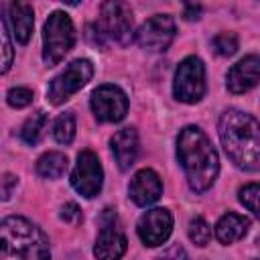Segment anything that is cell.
Instances as JSON below:
<instances>
[{"label":"cell","instance_id":"8fae6325","mask_svg":"<svg viewBox=\"0 0 260 260\" xmlns=\"http://www.w3.org/2000/svg\"><path fill=\"white\" fill-rule=\"evenodd\" d=\"M175 39V20L169 14H154L136 30V43L148 51H165Z\"/></svg>","mask_w":260,"mask_h":260},{"label":"cell","instance_id":"9c48e42d","mask_svg":"<svg viewBox=\"0 0 260 260\" xmlns=\"http://www.w3.org/2000/svg\"><path fill=\"white\" fill-rule=\"evenodd\" d=\"M71 185L73 189L83 197H95L104 185V171L100 165V158L91 150H81L77 154L75 169L71 173Z\"/></svg>","mask_w":260,"mask_h":260},{"label":"cell","instance_id":"ffe728a7","mask_svg":"<svg viewBox=\"0 0 260 260\" xmlns=\"http://www.w3.org/2000/svg\"><path fill=\"white\" fill-rule=\"evenodd\" d=\"M53 134H55V140L61 142V144H71L73 142V138H75V116H73V112H65L55 120Z\"/></svg>","mask_w":260,"mask_h":260},{"label":"cell","instance_id":"2e32d148","mask_svg":"<svg viewBox=\"0 0 260 260\" xmlns=\"http://www.w3.org/2000/svg\"><path fill=\"white\" fill-rule=\"evenodd\" d=\"M6 20L12 26V35L18 43L26 45L30 35H32V24H35V12L32 6L26 2H12L8 4V16Z\"/></svg>","mask_w":260,"mask_h":260},{"label":"cell","instance_id":"3957f363","mask_svg":"<svg viewBox=\"0 0 260 260\" xmlns=\"http://www.w3.org/2000/svg\"><path fill=\"white\" fill-rule=\"evenodd\" d=\"M0 238V260H51L47 236L24 217H4Z\"/></svg>","mask_w":260,"mask_h":260},{"label":"cell","instance_id":"7402d4cb","mask_svg":"<svg viewBox=\"0 0 260 260\" xmlns=\"http://www.w3.org/2000/svg\"><path fill=\"white\" fill-rule=\"evenodd\" d=\"M240 201L248 211H252L256 217H260V183H250V185L242 187Z\"/></svg>","mask_w":260,"mask_h":260},{"label":"cell","instance_id":"cb8c5ba5","mask_svg":"<svg viewBox=\"0 0 260 260\" xmlns=\"http://www.w3.org/2000/svg\"><path fill=\"white\" fill-rule=\"evenodd\" d=\"M32 98H35L32 89H28V87H12L6 93V100H8V104L12 108H24V106H28L32 102Z\"/></svg>","mask_w":260,"mask_h":260},{"label":"cell","instance_id":"9a60e30c","mask_svg":"<svg viewBox=\"0 0 260 260\" xmlns=\"http://www.w3.org/2000/svg\"><path fill=\"white\" fill-rule=\"evenodd\" d=\"M110 144H112V152H114L118 167L122 171L130 169L136 160V154H138V132L130 126L122 128L112 136Z\"/></svg>","mask_w":260,"mask_h":260},{"label":"cell","instance_id":"30bf717a","mask_svg":"<svg viewBox=\"0 0 260 260\" xmlns=\"http://www.w3.org/2000/svg\"><path fill=\"white\" fill-rule=\"evenodd\" d=\"M91 112L100 122H120L128 112V98L118 85H100L91 93Z\"/></svg>","mask_w":260,"mask_h":260},{"label":"cell","instance_id":"52a82bcc","mask_svg":"<svg viewBox=\"0 0 260 260\" xmlns=\"http://www.w3.org/2000/svg\"><path fill=\"white\" fill-rule=\"evenodd\" d=\"M173 93L179 102L197 104L205 93V67L199 57H187L179 63L173 83Z\"/></svg>","mask_w":260,"mask_h":260},{"label":"cell","instance_id":"603a6c76","mask_svg":"<svg viewBox=\"0 0 260 260\" xmlns=\"http://www.w3.org/2000/svg\"><path fill=\"white\" fill-rule=\"evenodd\" d=\"M213 49L221 57H230L238 51V37L236 32H219L213 37Z\"/></svg>","mask_w":260,"mask_h":260},{"label":"cell","instance_id":"d6986e66","mask_svg":"<svg viewBox=\"0 0 260 260\" xmlns=\"http://www.w3.org/2000/svg\"><path fill=\"white\" fill-rule=\"evenodd\" d=\"M47 126V114L43 110L35 112L32 116L26 118V122L22 124V130H20V136L26 144H37L39 138L43 136V130Z\"/></svg>","mask_w":260,"mask_h":260},{"label":"cell","instance_id":"277c9868","mask_svg":"<svg viewBox=\"0 0 260 260\" xmlns=\"http://www.w3.org/2000/svg\"><path fill=\"white\" fill-rule=\"evenodd\" d=\"M75 43V30H73V22L71 18L61 12L55 10L43 28V59L49 67L57 65L73 47Z\"/></svg>","mask_w":260,"mask_h":260},{"label":"cell","instance_id":"5b68a950","mask_svg":"<svg viewBox=\"0 0 260 260\" xmlns=\"http://www.w3.org/2000/svg\"><path fill=\"white\" fill-rule=\"evenodd\" d=\"M100 234L93 246V256L98 260H120L128 248L126 236L118 223V215L112 207H106L98 217Z\"/></svg>","mask_w":260,"mask_h":260},{"label":"cell","instance_id":"4316f807","mask_svg":"<svg viewBox=\"0 0 260 260\" xmlns=\"http://www.w3.org/2000/svg\"><path fill=\"white\" fill-rule=\"evenodd\" d=\"M156 260H189V254L185 252V248H183V246L175 244V246L167 248V250H165Z\"/></svg>","mask_w":260,"mask_h":260},{"label":"cell","instance_id":"83f0119b","mask_svg":"<svg viewBox=\"0 0 260 260\" xmlns=\"http://www.w3.org/2000/svg\"><path fill=\"white\" fill-rule=\"evenodd\" d=\"M16 185V177L14 175H10V173H6L4 175V179H2V199L6 201L8 197H10V193H12V187Z\"/></svg>","mask_w":260,"mask_h":260},{"label":"cell","instance_id":"6da1fadb","mask_svg":"<svg viewBox=\"0 0 260 260\" xmlns=\"http://www.w3.org/2000/svg\"><path fill=\"white\" fill-rule=\"evenodd\" d=\"M177 156L193 191L203 193L213 185L219 173V158L211 140L201 128L185 126L179 132Z\"/></svg>","mask_w":260,"mask_h":260},{"label":"cell","instance_id":"7a4b0ae2","mask_svg":"<svg viewBox=\"0 0 260 260\" xmlns=\"http://www.w3.org/2000/svg\"><path fill=\"white\" fill-rule=\"evenodd\" d=\"M219 138L225 154L246 171L260 169V122L236 108L219 118Z\"/></svg>","mask_w":260,"mask_h":260},{"label":"cell","instance_id":"5bb4252c","mask_svg":"<svg viewBox=\"0 0 260 260\" xmlns=\"http://www.w3.org/2000/svg\"><path fill=\"white\" fill-rule=\"evenodd\" d=\"M128 193L136 205H150L162 195V181L152 169H142L132 177Z\"/></svg>","mask_w":260,"mask_h":260},{"label":"cell","instance_id":"e0dca14e","mask_svg":"<svg viewBox=\"0 0 260 260\" xmlns=\"http://www.w3.org/2000/svg\"><path fill=\"white\" fill-rule=\"evenodd\" d=\"M248 228H250L248 217H244L240 213H234V211H228L215 223V236L221 244H234V242H238L246 236Z\"/></svg>","mask_w":260,"mask_h":260},{"label":"cell","instance_id":"484cf974","mask_svg":"<svg viewBox=\"0 0 260 260\" xmlns=\"http://www.w3.org/2000/svg\"><path fill=\"white\" fill-rule=\"evenodd\" d=\"M61 219H63L65 223L75 225V223L81 221V209H79L75 203H65L63 209H61Z\"/></svg>","mask_w":260,"mask_h":260},{"label":"cell","instance_id":"ba28073f","mask_svg":"<svg viewBox=\"0 0 260 260\" xmlns=\"http://www.w3.org/2000/svg\"><path fill=\"white\" fill-rule=\"evenodd\" d=\"M132 10L126 2H118V0H110L104 2L100 6V30L104 37L120 43V45H128L132 41Z\"/></svg>","mask_w":260,"mask_h":260},{"label":"cell","instance_id":"d4e9b609","mask_svg":"<svg viewBox=\"0 0 260 260\" xmlns=\"http://www.w3.org/2000/svg\"><path fill=\"white\" fill-rule=\"evenodd\" d=\"M0 24H2V53H4L2 73H6L12 65V47H10V39H8V20H6V16L0 18Z\"/></svg>","mask_w":260,"mask_h":260},{"label":"cell","instance_id":"44dd1931","mask_svg":"<svg viewBox=\"0 0 260 260\" xmlns=\"http://www.w3.org/2000/svg\"><path fill=\"white\" fill-rule=\"evenodd\" d=\"M189 238L195 246H205L209 244V238H211V230H209V223L201 217V215H195L191 221H189Z\"/></svg>","mask_w":260,"mask_h":260},{"label":"cell","instance_id":"7c38bea8","mask_svg":"<svg viewBox=\"0 0 260 260\" xmlns=\"http://www.w3.org/2000/svg\"><path fill=\"white\" fill-rule=\"evenodd\" d=\"M173 232V215L165 207H154L138 219V236L146 246H160Z\"/></svg>","mask_w":260,"mask_h":260},{"label":"cell","instance_id":"4fadbf2b","mask_svg":"<svg viewBox=\"0 0 260 260\" xmlns=\"http://www.w3.org/2000/svg\"><path fill=\"white\" fill-rule=\"evenodd\" d=\"M260 81V57L256 55H248L244 59H240L225 77L228 89L232 93H244L250 91L252 87H256Z\"/></svg>","mask_w":260,"mask_h":260},{"label":"cell","instance_id":"ac0fdd59","mask_svg":"<svg viewBox=\"0 0 260 260\" xmlns=\"http://www.w3.org/2000/svg\"><path fill=\"white\" fill-rule=\"evenodd\" d=\"M65 169H67V156L63 152H57V150L45 152L37 160V173L45 179H57L65 173Z\"/></svg>","mask_w":260,"mask_h":260},{"label":"cell","instance_id":"f1b7e54d","mask_svg":"<svg viewBox=\"0 0 260 260\" xmlns=\"http://www.w3.org/2000/svg\"><path fill=\"white\" fill-rule=\"evenodd\" d=\"M199 14H201V6H199V4H185L183 16H185L187 20H197Z\"/></svg>","mask_w":260,"mask_h":260},{"label":"cell","instance_id":"8992f818","mask_svg":"<svg viewBox=\"0 0 260 260\" xmlns=\"http://www.w3.org/2000/svg\"><path fill=\"white\" fill-rule=\"evenodd\" d=\"M93 75V65L87 59H75L71 61L51 83L47 89V100L55 106L69 100L73 93H77Z\"/></svg>","mask_w":260,"mask_h":260}]
</instances>
